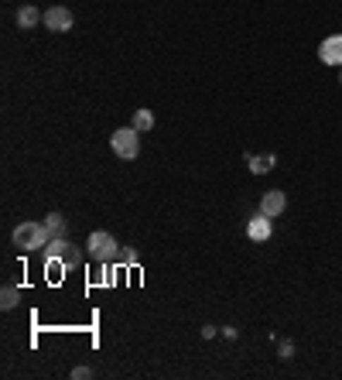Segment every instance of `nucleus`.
I'll list each match as a JSON object with an SVG mask.
<instances>
[{
    "label": "nucleus",
    "instance_id": "nucleus-16",
    "mask_svg": "<svg viewBox=\"0 0 342 380\" xmlns=\"http://www.w3.org/2000/svg\"><path fill=\"white\" fill-rule=\"evenodd\" d=\"M291 353H295V343H291V339H281V357L288 360Z\"/></svg>",
    "mask_w": 342,
    "mask_h": 380
},
{
    "label": "nucleus",
    "instance_id": "nucleus-7",
    "mask_svg": "<svg viewBox=\"0 0 342 380\" xmlns=\"http://www.w3.org/2000/svg\"><path fill=\"white\" fill-rule=\"evenodd\" d=\"M319 59L325 62V66H342V35H329V38H322Z\"/></svg>",
    "mask_w": 342,
    "mask_h": 380
},
{
    "label": "nucleus",
    "instance_id": "nucleus-10",
    "mask_svg": "<svg viewBox=\"0 0 342 380\" xmlns=\"http://www.w3.org/2000/svg\"><path fill=\"white\" fill-rule=\"evenodd\" d=\"M243 158H247V165H250L253 175H267L274 165H277V158H274V155H253V151H247Z\"/></svg>",
    "mask_w": 342,
    "mask_h": 380
},
{
    "label": "nucleus",
    "instance_id": "nucleus-15",
    "mask_svg": "<svg viewBox=\"0 0 342 380\" xmlns=\"http://www.w3.org/2000/svg\"><path fill=\"white\" fill-rule=\"evenodd\" d=\"M90 377H92L90 367H75V370H72V380H90Z\"/></svg>",
    "mask_w": 342,
    "mask_h": 380
},
{
    "label": "nucleus",
    "instance_id": "nucleus-1",
    "mask_svg": "<svg viewBox=\"0 0 342 380\" xmlns=\"http://www.w3.org/2000/svg\"><path fill=\"white\" fill-rule=\"evenodd\" d=\"M86 254H90L96 264H114L116 257H120V244H116L114 233L96 230V233H90V240H86Z\"/></svg>",
    "mask_w": 342,
    "mask_h": 380
},
{
    "label": "nucleus",
    "instance_id": "nucleus-13",
    "mask_svg": "<svg viewBox=\"0 0 342 380\" xmlns=\"http://www.w3.org/2000/svg\"><path fill=\"white\" fill-rule=\"evenodd\" d=\"M134 127L140 131V134H144V131H151V127H154V113L151 110H137L134 113Z\"/></svg>",
    "mask_w": 342,
    "mask_h": 380
},
{
    "label": "nucleus",
    "instance_id": "nucleus-11",
    "mask_svg": "<svg viewBox=\"0 0 342 380\" xmlns=\"http://www.w3.org/2000/svg\"><path fill=\"white\" fill-rule=\"evenodd\" d=\"M18 302H21V291L14 288V285H4V291H0V309H4V312H11Z\"/></svg>",
    "mask_w": 342,
    "mask_h": 380
},
{
    "label": "nucleus",
    "instance_id": "nucleus-5",
    "mask_svg": "<svg viewBox=\"0 0 342 380\" xmlns=\"http://www.w3.org/2000/svg\"><path fill=\"white\" fill-rule=\"evenodd\" d=\"M271 233H274L271 216H264V213L257 209L250 220H247V237H250V240H257V244H264V240H271Z\"/></svg>",
    "mask_w": 342,
    "mask_h": 380
},
{
    "label": "nucleus",
    "instance_id": "nucleus-17",
    "mask_svg": "<svg viewBox=\"0 0 342 380\" xmlns=\"http://www.w3.org/2000/svg\"><path fill=\"white\" fill-rule=\"evenodd\" d=\"M339 69H342V66H339ZM339 83H342V76H339Z\"/></svg>",
    "mask_w": 342,
    "mask_h": 380
},
{
    "label": "nucleus",
    "instance_id": "nucleus-4",
    "mask_svg": "<svg viewBox=\"0 0 342 380\" xmlns=\"http://www.w3.org/2000/svg\"><path fill=\"white\" fill-rule=\"evenodd\" d=\"M110 148L116 151V158H123V161H134L140 155V131L137 127H120L110 134Z\"/></svg>",
    "mask_w": 342,
    "mask_h": 380
},
{
    "label": "nucleus",
    "instance_id": "nucleus-6",
    "mask_svg": "<svg viewBox=\"0 0 342 380\" xmlns=\"http://www.w3.org/2000/svg\"><path fill=\"white\" fill-rule=\"evenodd\" d=\"M72 24H75V18H72V11H68V7H48L45 11V28L48 31L62 35V31H68Z\"/></svg>",
    "mask_w": 342,
    "mask_h": 380
},
{
    "label": "nucleus",
    "instance_id": "nucleus-8",
    "mask_svg": "<svg viewBox=\"0 0 342 380\" xmlns=\"http://www.w3.org/2000/svg\"><path fill=\"white\" fill-rule=\"evenodd\" d=\"M284 209H288V196H284L281 189L264 192V199H260V213H264V216H271V220H274V216H281Z\"/></svg>",
    "mask_w": 342,
    "mask_h": 380
},
{
    "label": "nucleus",
    "instance_id": "nucleus-14",
    "mask_svg": "<svg viewBox=\"0 0 342 380\" xmlns=\"http://www.w3.org/2000/svg\"><path fill=\"white\" fill-rule=\"evenodd\" d=\"M114 264H123V268H134V264H137V250H134V247H120V257H116Z\"/></svg>",
    "mask_w": 342,
    "mask_h": 380
},
{
    "label": "nucleus",
    "instance_id": "nucleus-3",
    "mask_svg": "<svg viewBox=\"0 0 342 380\" xmlns=\"http://www.w3.org/2000/svg\"><path fill=\"white\" fill-rule=\"evenodd\" d=\"M48 240H51V233H48L45 223H21L14 230V247L18 250H45Z\"/></svg>",
    "mask_w": 342,
    "mask_h": 380
},
{
    "label": "nucleus",
    "instance_id": "nucleus-9",
    "mask_svg": "<svg viewBox=\"0 0 342 380\" xmlns=\"http://www.w3.org/2000/svg\"><path fill=\"white\" fill-rule=\"evenodd\" d=\"M14 21H18V28H21V31H31V28L45 24V11H38L35 4H24V7H18Z\"/></svg>",
    "mask_w": 342,
    "mask_h": 380
},
{
    "label": "nucleus",
    "instance_id": "nucleus-12",
    "mask_svg": "<svg viewBox=\"0 0 342 380\" xmlns=\"http://www.w3.org/2000/svg\"><path fill=\"white\" fill-rule=\"evenodd\" d=\"M45 226H48L51 237H66V216H62V213H48Z\"/></svg>",
    "mask_w": 342,
    "mask_h": 380
},
{
    "label": "nucleus",
    "instance_id": "nucleus-2",
    "mask_svg": "<svg viewBox=\"0 0 342 380\" xmlns=\"http://www.w3.org/2000/svg\"><path fill=\"white\" fill-rule=\"evenodd\" d=\"M45 261H62L66 271H75V268H83V250L72 244L68 237H51L45 247Z\"/></svg>",
    "mask_w": 342,
    "mask_h": 380
}]
</instances>
